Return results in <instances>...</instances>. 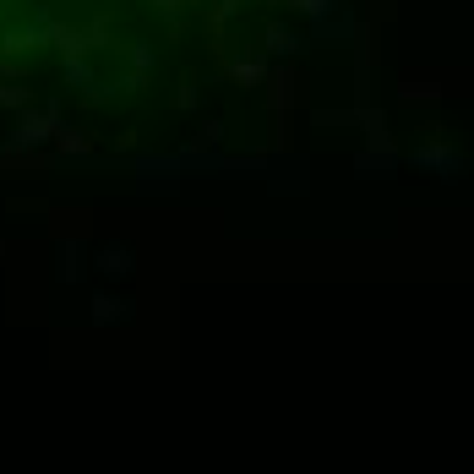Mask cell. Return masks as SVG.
Listing matches in <instances>:
<instances>
[{
    "instance_id": "obj_8",
    "label": "cell",
    "mask_w": 474,
    "mask_h": 474,
    "mask_svg": "<svg viewBox=\"0 0 474 474\" xmlns=\"http://www.w3.org/2000/svg\"><path fill=\"white\" fill-rule=\"evenodd\" d=\"M0 104H5V109H33V93L16 87V82H0Z\"/></svg>"
},
{
    "instance_id": "obj_10",
    "label": "cell",
    "mask_w": 474,
    "mask_h": 474,
    "mask_svg": "<svg viewBox=\"0 0 474 474\" xmlns=\"http://www.w3.org/2000/svg\"><path fill=\"white\" fill-rule=\"evenodd\" d=\"M55 142H60L66 153H87V136H82V131H71V126H66V131H60Z\"/></svg>"
},
{
    "instance_id": "obj_4",
    "label": "cell",
    "mask_w": 474,
    "mask_h": 474,
    "mask_svg": "<svg viewBox=\"0 0 474 474\" xmlns=\"http://www.w3.org/2000/svg\"><path fill=\"white\" fill-rule=\"evenodd\" d=\"M262 49H267V55H295V49H300V33H289L284 22H273V27L262 33Z\"/></svg>"
},
{
    "instance_id": "obj_9",
    "label": "cell",
    "mask_w": 474,
    "mask_h": 474,
    "mask_svg": "<svg viewBox=\"0 0 474 474\" xmlns=\"http://www.w3.org/2000/svg\"><path fill=\"white\" fill-rule=\"evenodd\" d=\"M98 267H104V273H126V267H131V251H126V246H109V251L98 257Z\"/></svg>"
},
{
    "instance_id": "obj_11",
    "label": "cell",
    "mask_w": 474,
    "mask_h": 474,
    "mask_svg": "<svg viewBox=\"0 0 474 474\" xmlns=\"http://www.w3.org/2000/svg\"><path fill=\"white\" fill-rule=\"evenodd\" d=\"M131 66H136V76H142V71L153 66V49H147V44H131Z\"/></svg>"
},
{
    "instance_id": "obj_1",
    "label": "cell",
    "mask_w": 474,
    "mask_h": 474,
    "mask_svg": "<svg viewBox=\"0 0 474 474\" xmlns=\"http://www.w3.org/2000/svg\"><path fill=\"white\" fill-rule=\"evenodd\" d=\"M55 44H60V55L71 60V55L104 49V44H109V27H104V22H93V27H60V22H55Z\"/></svg>"
},
{
    "instance_id": "obj_12",
    "label": "cell",
    "mask_w": 474,
    "mask_h": 474,
    "mask_svg": "<svg viewBox=\"0 0 474 474\" xmlns=\"http://www.w3.org/2000/svg\"><path fill=\"white\" fill-rule=\"evenodd\" d=\"M98 322H109V317H120V300H98V311H93Z\"/></svg>"
},
{
    "instance_id": "obj_3",
    "label": "cell",
    "mask_w": 474,
    "mask_h": 474,
    "mask_svg": "<svg viewBox=\"0 0 474 474\" xmlns=\"http://www.w3.org/2000/svg\"><path fill=\"white\" fill-rule=\"evenodd\" d=\"M415 164H420V169H442V180H459V175L469 169L459 153H448V147H437V142H431V147H415Z\"/></svg>"
},
{
    "instance_id": "obj_7",
    "label": "cell",
    "mask_w": 474,
    "mask_h": 474,
    "mask_svg": "<svg viewBox=\"0 0 474 474\" xmlns=\"http://www.w3.org/2000/svg\"><path fill=\"white\" fill-rule=\"evenodd\" d=\"M289 5H295V11H306V16H311V22H317V27H322V22H333V16H338V0H289Z\"/></svg>"
},
{
    "instance_id": "obj_5",
    "label": "cell",
    "mask_w": 474,
    "mask_h": 474,
    "mask_svg": "<svg viewBox=\"0 0 474 474\" xmlns=\"http://www.w3.org/2000/svg\"><path fill=\"white\" fill-rule=\"evenodd\" d=\"M66 82H71V87H87V93H93V98H98V93H104V87H98V82H93V66H87V60H82V55H71V60H66Z\"/></svg>"
},
{
    "instance_id": "obj_6",
    "label": "cell",
    "mask_w": 474,
    "mask_h": 474,
    "mask_svg": "<svg viewBox=\"0 0 474 474\" xmlns=\"http://www.w3.org/2000/svg\"><path fill=\"white\" fill-rule=\"evenodd\" d=\"M229 76H235V82H251V87H257V82H267V66H262V60H246V55H240V60H229Z\"/></svg>"
},
{
    "instance_id": "obj_2",
    "label": "cell",
    "mask_w": 474,
    "mask_h": 474,
    "mask_svg": "<svg viewBox=\"0 0 474 474\" xmlns=\"http://www.w3.org/2000/svg\"><path fill=\"white\" fill-rule=\"evenodd\" d=\"M66 126H60V109H22V120H16V142L27 147V142H49V136H60Z\"/></svg>"
}]
</instances>
